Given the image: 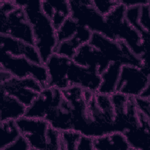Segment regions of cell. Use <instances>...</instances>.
<instances>
[{"mask_svg":"<svg viewBox=\"0 0 150 150\" xmlns=\"http://www.w3.org/2000/svg\"><path fill=\"white\" fill-rule=\"evenodd\" d=\"M69 86H74L97 93L100 83L101 75L96 70L80 66L72 61L67 73Z\"/></svg>","mask_w":150,"mask_h":150,"instance_id":"4fadbf2b","label":"cell"},{"mask_svg":"<svg viewBox=\"0 0 150 150\" xmlns=\"http://www.w3.org/2000/svg\"><path fill=\"white\" fill-rule=\"evenodd\" d=\"M41 7L56 30L70 16L69 1H41Z\"/></svg>","mask_w":150,"mask_h":150,"instance_id":"d6986e66","label":"cell"},{"mask_svg":"<svg viewBox=\"0 0 150 150\" xmlns=\"http://www.w3.org/2000/svg\"><path fill=\"white\" fill-rule=\"evenodd\" d=\"M110 98L115 115V131L124 132L137 126L139 116L134 98L117 92L111 95Z\"/></svg>","mask_w":150,"mask_h":150,"instance_id":"ba28073f","label":"cell"},{"mask_svg":"<svg viewBox=\"0 0 150 150\" xmlns=\"http://www.w3.org/2000/svg\"><path fill=\"white\" fill-rule=\"evenodd\" d=\"M72 60L75 63L81 66L94 69L100 74L110 64L103 54L90 43L81 46Z\"/></svg>","mask_w":150,"mask_h":150,"instance_id":"9a60e30c","label":"cell"},{"mask_svg":"<svg viewBox=\"0 0 150 150\" xmlns=\"http://www.w3.org/2000/svg\"><path fill=\"white\" fill-rule=\"evenodd\" d=\"M125 7L119 1V4L105 16L106 22L115 40L125 43L142 63L149 66V49H145L141 35L127 21L125 17Z\"/></svg>","mask_w":150,"mask_h":150,"instance_id":"7a4b0ae2","label":"cell"},{"mask_svg":"<svg viewBox=\"0 0 150 150\" xmlns=\"http://www.w3.org/2000/svg\"><path fill=\"white\" fill-rule=\"evenodd\" d=\"M44 119L60 132L72 129L71 106L61 90L54 88L52 105Z\"/></svg>","mask_w":150,"mask_h":150,"instance_id":"8fae6325","label":"cell"},{"mask_svg":"<svg viewBox=\"0 0 150 150\" xmlns=\"http://www.w3.org/2000/svg\"><path fill=\"white\" fill-rule=\"evenodd\" d=\"M119 1L125 8L141 6L149 4V0H120Z\"/></svg>","mask_w":150,"mask_h":150,"instance_id":"1f68e13d","label":"cell"},{"mask_svg":"<svg viewBox=\"0 0 150 150\" xmlns=\"http://www.w3.org/2000/svg\"><path fill=\"white\" fill-rule=\"evenodd\" d=\"M150 6L149 4L140 6L138 22L145 35H150Z\"/></svg>","mask_w":150,"mask_h":150,"instance_id":"484cf974","label":"cell"},{"mask_svg":"<svg viewBox=\"0 0 150 150\" xmlns=\"http://www.w3.org/2000/svg\"><path fill=\"white\" fill-rule=\"evenodd\" d=\"M79 24L70 16L56 29L57 43L71 38L76 33Z\"/></svg>","mask_w":150,"mask_h":150,"instance_id":"cb8c5ba5","label":"cell"},{"mask_svg":"<svg viewBox=\"0 0 150 150\" xmlns=\"http://www.w3.org/2000/svg\"><path fill=\"white\" fill-rule=\"evenodd\" d=\"M81 135L80 132L73 129L60 132V149L76 150Z\"/></svg>","mask_w":150,"mask_h":150,"instance_id":"d4e9b609","label":"cell"},{"mask_svg":"<svg viewBox=\"0 0 150 150\" xmlns=\"http://www.w3.org/2000/svg\"><path fill=\"white\" fill-rule=\"evenodd\" d=\"M54 88L43 87L33 102L26 107L25 116L44 119L50 110L53 101Z\"/></svg>","mask_w":150,"mask_h":150,"instance_id":"ac0fdd59","label":"cell"},{"mask_svg":"<svg viewBox=\"0 0 150 150\" xmlns=\"http://www.w3.org/2000/svg\"><path fill=\"white\" fill-rule=\"evenodd\" d=\"M12 76L5 70L0 68V83H2L9 80Z\"/></svg>","mask_w":150,"mask_h":150,"instance_id":"d6a6232c","label":"cell"},{"mask_svg":"<svg viewBox=\"0 0 150 150\" xmlns=\"http://www.w3.org/2000/svg\"><path fill=\"white\" fill-rule=\"evenodd\" d=\"M21 135L28 141L30 150L46 149L49 124L43 118L24 115L16 121Z\"/></svg>","mask_w":150,"mask_h":150,"instance_id":"9c48e42d","label":"cell"},{"mask_svg":"<svg viewBox=\"0 0 150 150\" xmlns=\"http://www.w3.org/2000/svg\"><path fill=\"white\" fill-rule=\"evenodd\" d=\"M94 150H131L124 132L114 131L93 139Z\"/></svg>","mask_w":150,"mask_h":150,"instance_id":"44dd1931","label":"cell"},{"mask_svg":"<svg viewBox=\"0 0 150 150\" xmlns=\"http://www.w3.org/2000/svg\"><path fill=\"white\" fill-rule=\"evenodd\" d=\"M13 1L16 6L23 8L26 15L33 32V45L44 63L54 52L57 43L56 30L50 19L42 11L41 1Z\"/></svg>","mask_w":150,"mask_h":150,"instance_id":"6da1fadb","label":"cell"},{"mask_svg":"<svg viewBox=\"0 0 150 150\" xmlns=\"http://www.w3.org/2000/svg\"><path fill=\"white\" fill-rule=\"evenodd\" d=\"M121 65L116 63H111L107 68L102 72L101 83L98 93L111 96L116 92Z\"/></svg>","mask_w":150,"mask_h":150,"instance_id":"7402d4cb","label":"cell"},{"mask_svg":"<svg viewBox=\"0 0 150 150\" xmlns=\"http://www.w3.org/2000/svg\"><path fill=\"white\" fill-rule=\"evenodd\" d=\"M26 107L15 97L1 91L0 122L16 121L25 115Z\"/></svg>","mask_w":150,"mask_h":150,"instance_id":"ffe728a7","label":"cell"},{"mask_svg":"<svg viewBox=\"0 0 150 150\" xmlns=\"http://www.w3.org/2000/svg\"><path fill=\"white\" fill-rule=\"evenodd\" d=\"M43 87L32 77L19 79L12 77L0 83L1 91L15 97L28 107L36 98Z\"/></svg>","mask_w":150,"mask_h":150,"instance_id":"30bf717a","label":"cell"},{"mask_svg":"<svg viewBox=\"0 0 150 150\" xmlns=\"http://www.w3.org/2000/svg\"><path fill=\"white\" fill-rule=\"evenodd\" d=\"M0 53L24 57L36 63H43L33 45L6 35H0Z\"/></svg>","mask_w":150,"mask_h":150,"instance_id":"5bb4252c","label":"cell"},{"mask_svg":"<svg viewBox=\"0 0 150 150\" xmlns=\"http://www.w3.org/2000/svg\"><path fill=\"white\" fill-rule=\"evenodd\" d=\"M16 8V5L13 0L0 1V14L6 15Z\"/></svg>","mask_w":150,"mask_h":150,"instance_id":"4dcf8cb0","label":"cell"},{"mask_svg":"<svg viewBox=\"0 0 150 150\" xmlns=\"http://www.w3.org/2000/svg\"><path fill=\"white\" fill-rule=\"evenodd\" d=\"M92 34L88 29L79 25L75 35L71 38L57 43L54 53L72 59L81 46L89 43Z\"/></svg>","mask_w":150,"mask_h":150,"instance_id":"e0dca14e","label":"cell"},{"mask_svg":"<svg viewBox=\"0 0 150 150\" xmlns=\"http://www.w3.org/2000/svg\"><path fill=\"white\" fill-rule=\"evenodd\" d=\"M73 60L55 53L43 63L47 70V87L64 90L69 87L67 73Z\"/></svg>","mask_w":150,"mask_h":150,"instance_id":"7c38bea8","label":"cell"},{"mask_svg":"<svg viewBox=\"0 0 150 150\" xmlns=\"http://www.w3.org/2000/svg\"><path fill=\"white\" fill-rule=\"evenodd\" d=\"M0 68L8 71L12 77L23 79L32 77L43 87H47L48 77L43 63L32 62L24 57H16L0 53Z\"/></svg>","mask_w":150,"mask_h":150,"instance_id":"5b68a950","label":"cell"},{"mask_svg":"<svg viewBox=\"0 0 150 150\" xmlns=\"http://www.w3.org/2000/svg\"><path fill=\"white\" fill-rule=\"evenodd\" d=\"M93 138L82 135L77 145L76 150H94Z\"/></svg>","mask_w":150,"mask_h":150,"instance_id":"f546056e","label":"cell"},{"mask_svg":"<svg viewBox=\"0 0 150 150\" xmlns=\"http://www.w3.org/2000/svg\"><path fill=\"white\" fill-rule=\"evenodd\" d=\"M69 4L70 17L79 25L87 28L92 33L114 39L105 16L94 8L92 0H69Z\"/></svg>","mask_w":150,"mask_h":150,"instance_id":"277c9868","label":"cell"},{"mask_svg":"<svg viewBox=\"0 0 150 150\" xmlns=\"http://www.w3.org/2000/svg\"><path fill=\"white\" fill-rule=\"evenodd\" d=\"M139 122L137 126L125 131L131 150H149L150 148V118L139 113Z\"/></svg>","mask_w":150,"mask_h":150,"instance_id":"2e32d148","label":"cell"},{"mask_svg":"<svg viewBox=\"0 0 150 150\" xmlns=\"http://www.w3.org/2000/svg\"><path fill=\"white\" fill-rule=\"evenodd\" d=\"M0 150H3L15 141L21 135V132L16 121L13 120L0 122Z\"/></svg>","mask_w":150,"mask_h":150,"instance_id":"603a6c76","label":"cell"},{"mask_svg":"<svg viewBox=\"0 0 150 150\" xmlns=\"http://www.w3.org/2000/svg\"><path fill=\"white\" fill-rule=\"evenodd\" d=\"M0 35L33 45L32 28L23 8L16 6L6 15L0 14Z\"/></svg>","mask_w":150,"mask_h":150,"instance_id":"52a82bcc","label":"cell"},{"mask_svg":"<svg viewBox=\"0 0 150 150\" xmlns=\"http://www.w3.org/2000/svg\"><path fill=\"white\" fill-rule=\"evenodd\" d=\"M3 150H30V148L28 141L21 135L15 141Z\"/></svg>","mask_w":150,"mask_h":150,"instance_id":"f1b7e54d","label":"cell"},{"mask_svg":"<svg viewBox=\"0 0 150 150\" xmlns=\"http://www.w3.org/2000/svg\"><path fill=\"white\" fill-rule=\"evenodd\" d=\"M150 86L149 67L122 66L116 92L135 98ZM115 92V93H116Z\"/></svg>","mask_w":150,"mask_h":150,"instance_id":"8992f818","label":"cell"},{"mask_svg":"<svg viewBox=\"0 0 150 150\" xmlns=\"http://www.w3.org/2000/svg\"><path fill=\"white\" fill-rule=\"evenodd\" d=\"M89 43L96 47L110 63L135 66H141L142 64L141 59L122 41L93 33Z\"/></svg>","mask_w":150,"mask_h":150,"instance_id":"3957f363","label":"cell"},{"mask_svg":"<svg viewBox=\"0 0 150 150\" xmlns=\"http://www.w3.org/2000/svg\"><path fill=\"white\" fill-rule=\"evenodd\" d=\"M134 100L138 112L145 117L150 118V99L138 97Z\"/></svg>","mask_w":150,"mask_h":150,"instance_id":"83f0119b","label":"cell"},{"mask_svg":"<svg viewBox=\"0 0 150 150\" xmlns=\"http://www.w3.org/2000/svg\"><path fill=\"white\" fill-rule=\"evenodd\" d=\"M92 2L94 8L104 16L110 13L119 4V1L92 0Z\"/></svg>","mask_w":150,"mask_h":150,"instance_id":"4316f807","label":"cell"}]
</instances>
